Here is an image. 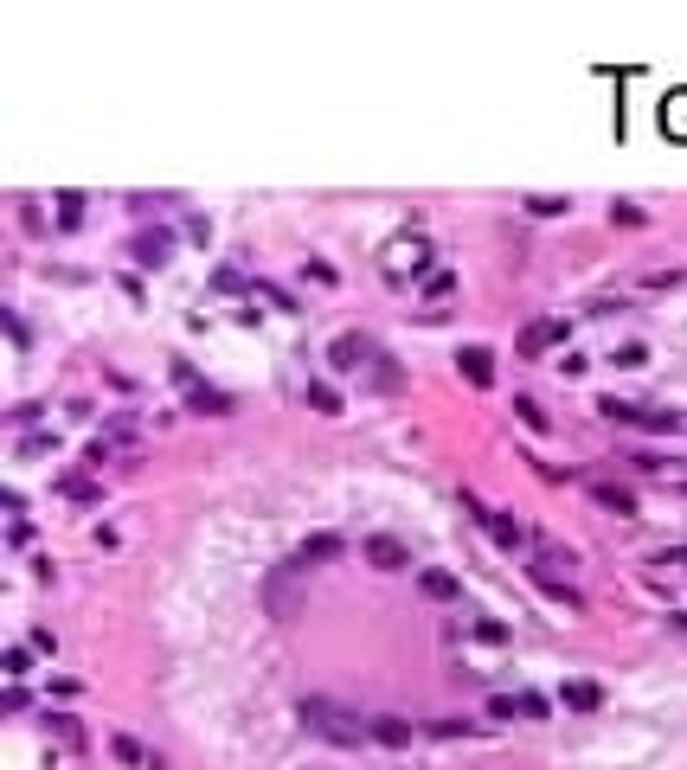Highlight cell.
Returning a JSON list of instances; mask_svg holds the SVG:
<instances>
[{
    "instance_id": "6da1fadb",
    "label": "cell",
    "mask_w": 687,
    "mask_h": 770,
    "mask_svg": "<svg viewBox=\"0 0 687 770\" xmlns=\"http://www.w3.org/2000/svg\"><path fill=\"white\" fill-rule=\"evenodd\" d=\"M296 713H302V726H309L315 738H328V745H360V738H373V719L348 713V707H340V699H328V693H309Z\"/></svg>"
},
{
    "instance_id": "7a4b0ae2",
    "label": "cell",
    "mask_w": 687,
    "mask_h": 770,
    "mask_svg": "<svg viewBox=\"0 0 687 770\" xmlns=\"http://www.w3.org/2000/svg\"><path fill=\"white\" fill-rule=\"evenodd\" d=\"M463 508H469L475 520H482V533H489L495 546H508V552H520V546H527V527H520L514 514H501V508H482L475 495H463Z\"/></svg>"
},
{
    "instance_id": "3957f363",
    "label": "cell",
    "mask_w": 687,
    "mask_h": 770,
    "mask_svg": "<svg viewBox=\"0 0 687 770\" xmlns=\"http://www.w3.org/2000/svg\"><path fill=\"white\" fill-rule=\"evenodd\" d=\"M367 360H373V340H367V334H340V340L328 347V366H334V373H360Z\"/></svg>"
},
{
    "instance_id": "277c9868",
    "label": "cell",
    "mask_w": 687,
    "mask_h": 770,
    "mask_svg": "<svg viewBox=\"0 0 687 770\" xmlns=\"http://www.w3.org/2000/svg\"><path fill=\"white\" fill-rule=\"evenodd\" d=\"M129 257H135V263H142V270H161V263L174 257V232H167V225H155V232H142V238H135V244H129Z\"/></svg>"
},
{
    "instance_id": "5b68a950",
    "label": "cell",
    "mask_w": 687,
    "mask_h": 770,
    "mask_svg": "<svg viewBox=\"0 0 687 770\" xmlns=\"http://www.w3.org/2000/svg\"><path fill=\"white\" fill-rule=\"evenodd\" d=\"M340 552H348V539H340V533H309L302 546H296V558H290V566H328V558H340Z\"/></svg>"
},
{
    "instance_id": "8992f818",
    "label": "cell",
    "mask_w": 687,
    "mask_h": 770,
    "mask_svg": "<svg viewBox=\"0 0 687 770\" xmlns=\"http://www.w3.org/2000/svg\"><path fill=\"white\" fill-rule=\"evenodd\" d=\"M360 552L373 558L379 572H405V566H411V546H405V539H392V533H373V539H367Z\"/></svg>"
},
{
    "instance_id": "52a82bcc",
    "label": "cell",
    "mask_w": 687,
    "mask_h": 770,
    "mask_svg": "<svg viewBox=\"0 0 687 770\" xmlns=\"http://www.w3.org/2000/svg\"><path fill=\"white\" fill-rule=\"evenodd\" d=\"M553 340H566V321H527L520 328V360H539Z\"/></svg>"
},
{
    "instance_id": "ba28073f",
    "label": "cell",
    "mask_w": 687,
    "mask_h": 770,
    "mask_svg": "<svg viewBox=\"0 0 687 770\" xmlns=\"http://www.w3.org/2000/svg\"><path fill=\"white\" fill-rule=\"evenodd\" d=\"M456 373H463L469 385H495V354H489V347H463V354H456Z\"/></svg>"
},
{
    "instance_id": "9c48e42d",
    "label": "cell",
    "mask_w": 687,
    "mask_h": 770,
    "mask_svg": "<svg viewBox=\"0 0 687 770\" xmlns=\"http://www.w3.org/2000/svg\"><path fill=\"white\" fill-rule=\"evenodd\" d=\"M296 572H302V566H283V572H270V585H263V597H270V610H277V616L296 610Z\"/></svg>"
},
{
    "instance_id": "30bf717a",
    "label": "cell",
    "mask_w": 687,
    "mask_h": 770,
    "mask_svg": "<svg viewBox=\"0 0 687 770\" xmlns=\"http://www.w3.org/2000/svg\"><path fill=\"white\" fill-rule=\"evenodd\" d=\"M186 404H193L199 417H225V411H232V392L205 385V379H193V385H186Z\"/></svg>"
},
{
    "instance_id": "8fae6325",
    "label": "cell",
    "mask_w": 687,
    "mask_h": 770,
    "mask_svg": "<svg viewBox=\"0 0 687 770\" xmlns=\"http://www.w3.org/2000/svg\"><path fill=\"white\" fill-rule=\"evenodd\" d=\"M373 738L398 751V745H411V738H418V719H398V713H379V719H373Z\"/></svg>"
},
{
    "instance_id": "7c38bea8",
    "label": "cell",
    "mask_w": 687,
    "mask_h": 770,
    "mask_svg": "<svg viewBox=\"0 0 687 770\" xmlns=\"http://www.w3.org/2000/svg\"><path fill=\"white\" fill-rule=\"evenodd\" d=\"M591 501L610 508V514H624V520L636 514V495H630V488H616V481H591Z\"/></svg>"
},
{
    "instance_id": "4fadbf2b",
    "label": "cell",
    "mask_w": 687,
    "mask_h": 770,
    "mask_svg": "<svg viewBox=\"0 0 687 770\" xmlns=\"http://www.w3.org/2000/svg\"><path fill=\"white\" fill-rule=\"evenodd\" d=\"M418 591H425L431 604H450V597H463L456 572H437V566H431V572H418Z\"/></svg>"
},
{
    "instance_id": "5bb4252c",
    "label": "cell",
    "mask_w": 687,
    "mask_h": 770,
    "mask_svg": "<svg viewBox=\"0 0 687 770\" xmlns=\"http://www.w3.org/2000/svg\"><path fill=\"white\" fill-rule=\"evenodd\" d=\"M662 128H668V135H681V142H687V90L662 97Z\"/></svg>"
},
{
    "instance_id": "9a60e30c",
    "label": "cell",
    "mask_w": 687,
    "mask_h": 770,
    "mask_svg": "<svg viewBox=\"0 0 687 770\" xmlns=\"http://www.w3.org/2000/svg\"><path fill=\"white\" fill-rule=\"evenodd\" d=\"M559 699H566L572 713H597V699H604V693H597L591 680H566V693H559Z\"/></svg>"
},
{
    "instance_id": "2e32d148",
    "label": "cell",
    "mask_w": 687,
    "mask_h": 770,
    "mask_svg": "<svg viewBox=\"0 0 687 770\" xmlns=\"http://www.w3.org/2000/svg\"><path fill=\"white\" fill-rule=\"evenodd\" d=\"M302 398H309V404H315L321 417H334V411H340V392H334L328 379H309V385H302Z\"/></svg>"
},
{
    "instance_id": "e0dca14e",
    "label": "cell",
    "mask_w": 687,
    "mask_h": 770,
    "mask_svg": "<svg viewBox=\"0 0 687 770\" xmlns=\"http://www.w3.org/2000/svg\"><path fill=\"white\" fill-rule=\"evenodd\" d=\"M520 205H527V213H533V219H559V213H566V205H572V199H559V193H527Z\"/></svg>"
},
{
    "instance_id": "ac0fdd59",
    "label": "cell",
    "mask_w": 687,
    "mask_h": 770,
    "mask_svg": "<svg viewBox=\"0 0 687 770\" xmlns=\"http://www.w3.org/2000/svg\"><path fill=\"white\" fill-rule=\"evenodd\" d=\"M0 674H7V680H26V674H33V649H20V642H14L7 655H0Z\"/></svg>"
},
{
    "instance_id": "d6986e66",
    "label": "cell",
    "mask_w": 687,
    "mask_h": 770,
    "mask_svg": "<svg viewBox=\"0 0 687 770\" xmlns=\"http://www.w3.org/2000/svg\"><path fill=\"white\" fill-rule=\"evenodd\" d=\"M110 751H116V757H122V764H142V770H155V757H148V751H142V745H135V738H129V732H116V738H110Z\"/></svg>"
},
{
    "instance_id": "ffe728a7",
    "label": "cell",
    "mask_w": 687,
    "mask_h": 770,
    "mask_svg": "<svg viewBox=\"0 0 687 770\" xmlns=\"http://www.w3.org/2000/svg\"><path fill=\"white\" fill-rule=\"evenodd\" d=\"M514 417H520L527 431H553V417L539 411V398H514Z\"/></svg>"
},
{
    "instance_id": "44dd1931",
    "label": "cell",
    "mask_w": 687,
    "mask_h": 770,
    "mask_svg": "<svg viewBox=\"0 0 687 770\" xmlns=\"http://www.w3.org/2000/svg\"><path fill=\"white\" fill-rule=\"evenodd\" d=\"M45 732H58L64 745H84V726H78L72 713H45Z\"/></svg>"
},
{
    "instance_id": "7402d4cb",
    "label": "cell",
    "mask_w": 687,
    "mask_h": 770,
    "mask_svg": "<svg viewBox=\"0 0 687 770\" xmlns=\"http://www.w3.org/2000/svg\"><path fill=\"white\" fill-rule=\"evenodd\" d=\"M78 219H84V193H58V225L78 232Z\"/></svg>"
},
{
    "instance_id": "603a6c76",
    "label": "cell",
    "mask_w": 687,
    "mask_h": 770,
    "mask_svg": "<svg viewBox=\"0 0 687 770\" xmlns=\"http://www.w3.org/2000/svg\"><path fill=\"white\" fill-rule=\"evenodd\" d=\"M58 495H72V501H91V495H97V481H91V475H58Z\"/></svg>"
},
{
    "instance_id": "cb8c5ba5",
    "label": "cell",
    "mask_w": 687,
    "mask_h": 770,
    "mask_svg": "<svg viewBox=\"0 0 687 770\" xmlns=\"http://www.w3.org/2000/svg\"><path fill=\"white\" fill-rule=\"evenodd\" d=\"M431 732H437V738H475L482 726H475V719H431Z\"/></svg>"
},
{
    "instance_id": "d4e9b609",
    "label": "cell",
    "mask_w": 687,
    "mask_h": 770,
    "mask_svg": "<svg viewBox=\"0 0 687 770\" xmlns=\"http://www.w3.org/2000/svg\"><path fill=\"white\" fill-rule=\"evenodd\" d=\"M514 713H520V693H495L489 699V719H514Z\"/></svg>"
},
{
    "instance_id": "484cf974",
    "label": "cell",
    "mask_w": 687,
    "mask_h": 770,
    "mask_svg": "<svg viewBox=\"0 0 687 770\" xmlns=\"http://www.w3.org/2000/svg\"><path fill=\"white\" fill-rule=\"evenodd\" d=\"M610 219H616V225H643V205H630V199H616V205H610Z\"/></svg>"
},
{
    "instance_id": "4316f807",
    "label": "cell",
    "mask_w": 687,
    "mask_h": 770,
    "mask_svg": "<svg viewBox=\"0 0 687 770\" xmlns=\"http://www.w3.org/2000/svg\"><path fill=\"white\" fill-rule=\"evenodd\" d=\"M45 450H58L45 431H33V437H20V456H45Z\"/></svg>"
},
{
    "instance_id": "83f0119b",
    "label": "cell",
    "mask_w": 687,
    "mask_h": 770,
    "mask_svg": "<svg viewBox=\"0 0 687 770\" xmlns=\"http://www.w3.org/2000/svg\"><path fill=\"white\" fill-rule=\"evenodd\" d=\"M616 366H649V347H616Z\"/></svg>"
},
{
    "instance_id": "f1b7e54d",
    "label": "cell",
    "mask_w": 687,
    "mask_h": 770,
    "mask_svg": "<svg viewBox=\"0 0 687 770\" xmlns=\"http://www.w3.org/2000/svg\"><path fill=\"white\" fill-rule=\"evenodd\" d=\"M520 719H546V699L539 693H520Z\"/></svg>"
},
{
    "instance_id": "f546056e",
    "label": "cell",
    "mask_w": 687,
    "mask_h": 770,
    "mask_svg": "<svg viewBox=\"0 0 687 770\" xmlns=\"http://www.w3.org/2000/svg\"><path fill=\"white\" fill-rule=\"evenodd\" d=\"M655 566H687V546H674V552H662Z\"/></svg>"
}]
</instances>
